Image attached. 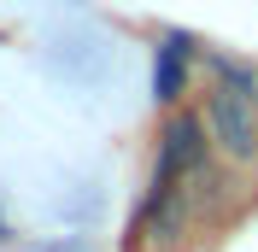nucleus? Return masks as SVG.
<instances>
[{
    "mask_svg": "<svg viewBox=\"0 0 258 252\" xmlns=\"http://www.w3.org/2000/svg\"><path fill=\"white\" fill-rule=\"evenodd\" d=\"M206 123H211V141H217L223 158L246 164L258 153V77L252 71L217 59V88L206 100Z\"/></svg>",
    "mask_w": 258,
    "mask_h": 252,
    "instance_id": "f257e3e1",
    "label": "nucleus"
},
{
    "mask_svg": "<svg viewBox=\"0 0 258 252\" xmlns=\"http://www.w3.org/2000/svg\"><path fill=\"white\" fill-rule=\"evenodd\" d=\"M200 164H206V123L194 111H176L164 123V153H159V170H153V194H164L170 182H182Z\"/></svg>",
    "mask_w": 258,
    "mask_h": 252,
    "instance_id": "f03ea898",
    "label": "nucleus"
},
{
    "mask_svg": "<svg viewBox=\"0 0 258 252\" xmlns=\"http://www.w3.org/2000/svg\"><path fill=\"white\" fill-rule=\"evenodd\" d=\"M182 71H188V41H182V35H170V41L159 47V65H153V94H159L164 106L182 94Z\"/></svg>",
    "mask_w": 258,
    "mask_h": 252,
    "instance_id": "7ed1b4c3",
    "label": "nucleus"
}]
</instances>
